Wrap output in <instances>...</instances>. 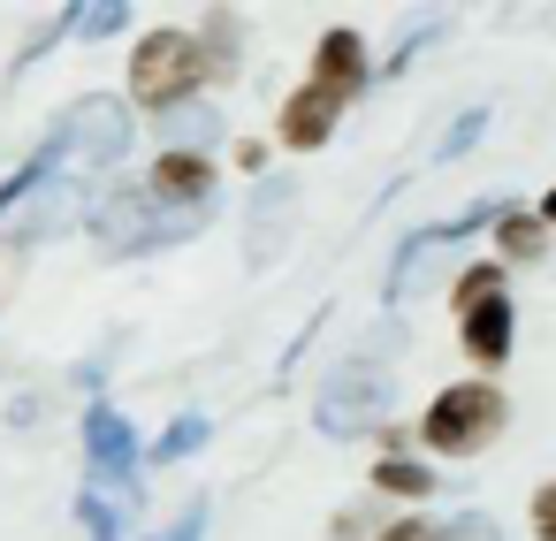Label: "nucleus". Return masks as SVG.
I'll return each instance as SVG.
<instances>
[{
  "label": "nucleus",
  "instance_id": "obj_6",
  "mask_svg": "<svg viewBox=\"0 0 556 541\" xmlns=\"http://www.w3.org/2000/svg\"><path fill=\"white\" fill-rule=\"evenodd\" d=\"M457 320H465V351L480 366L510 358V298H503V267H472L457 275Z\"/></svg>",
  "mask_w": 556,
  "mask_h": 541
},
{
  "label": "nucleus",
  "instance_id": "obj_23",
  "mask_svg": "<svg viewBox=\"0 0 556 541\" xmlns=\"http://www.w3.org/2000/svg\"><path fill=\"white\" fill-rule=\"evenodd\" d=\"M541 222H556V191H548V199H541Z\"/></svg>",
  "mask_w": 556,
  "mask_h": 541
},
{
  "label": "nucleus",
  "instance_id": "obj_4",
  "mask_svg": "<svg viewBox=\"0 0 556 541\" xmlns=\"http://www.w3.org/2000/svg\"><path fill=\"white\" fill-rule=\"evenodd\" d=\"M503 419H510V404L488 389V381H457V389H442L434 404H427V419H419V435L434 442V450H450V457H465V450H480V442H495L503 435Z\"/></svg>",
  "mask_w": 556,
  "mask_h": 541
},
{
  "label": "nucleus",
  "instance_id": "obj_9",
  "mask_svg": "<svg viewBox=\"0 0 556 541\" xmlns=\"http://www.w3.org/2000/svg\"><path fill=\"white\" fill-rule=\"evenodd\" d=\"M313 85H320L328 100H351V92L366 85V47H358V32H328V39H320Z\"/></svg>",
  "mask_w": 556,
  "mask_h": 541
},
{
  "label": "nucleus",
  "instance_id": "obj_3",
  "mask_svg": "<svg viewBox=\"0 0 556 541\" xmlns=\"http://www.w3.org/2000/svg\"><path fill=\"white\" fill-rule=\"evenodd\" d=\"M381 412H389V366H381V358H343V366L320 381V404H313L320 435H336V442L366 435Z\"/></svg>",
  "mask_w": 556,
  "mask_h": 541
},
{
  "label": "nucleus",
  "instance_id": "obj_5",
  "mask_svg": "<svg viewBox=\"0 0 556 541\" xmlns=\"http://www.w3.org/2000/svg\"><path fill=\"white\" fill-rule=\"evenodd\" d=\"M47 146L62 153V168H115V161L130 153V108L92 92V100H77V108L54 123Z\"/></svg>",
  "mask_w": 556,
  "mask_h": 541
},
{
  "label": "nucleus",
  "instance_id": "obj_11",
  "mask_svg": "<svg viewBox=\"0 0 556 541\" xmlns=\"http://www.w3.org/2000/svg\"><path fill=\"white\" fill-rule=\"evenodd\" d=\"M153 191L176 199V206H214V161L206 153H168L153 168Z\"/></svg>",
  "mask_w": 556,
  "mask_h": 541
},
{
  "label": "nucleus",
  "instance_id": "obj_19",
  "mask_svg": "<svg viewBox=\"0 0 556 541\" xmlns=\"http://www.w3.org/2000/svg\"><path fill=\"white\" fill-rule=\"evenodd\" d=\"M503 222H510V229H503V237H510V252H518V260H533V252H541V222H533V214H503Z\"/></svg>",
  "mask_w": 556,
  "mask_h": 541
},
{
  "label": "nucleus",
  "instance_id": "obj_15",
  "mask_svg": "<svg viewBox=\"0 0 556 541\" xmlns=\"http://www.w3.org/2000/svg\"><path fill=\"white\" fill-rule=\"evenodd\" d=\"M77 518H85V533H92V541H123V511H115L108 495H92V488H85V495H77Z\"/></svg>",
  "mask_w": 556,
  "mask_h": 541
},
{
  "label": "nucleus",
  "instance_id": "obj_1",
  "mask_svg": "<svg viewBox=\"0 0 556 541\" xmlns=\"http://www.w3.org/2000/svg\"><path fill=\"white\" fill-rule=\"evenodd\" d=\"M199 229H206V206H176V199H161L153 184L115 191V199L92 206V244H100L108 260L161 252V244H184V237H199Z\"/></svg>",
  "mask_w": 556,
  "mask_h": 541
},
{
  "label": "nucleus",
  "instance_id": "obj_10",
  "mask_svg": "<svg viewBox=\"0 0 556 541\" xmlns=\"http://www.w3.org/2000/svg\"><path fill=\"white\" fill-rule=\"evenodd\" d=\"M336 115H343V100H328L320 85H305V92H290V108H282V138H290L298 153H313V146L336 138Z\"/></svg>",
  "mask_w": 556,
  "mask_h": 541
},
{
  "label": "nucleus",
  "instance_id": "obj_12",
  "mask_svg": "<svg viewBox=\"0 0 556 541\" xmlns=\"http://www.w3.org/2000/svg\"><path fill=\"white\" fill-rule=\"evenodd\" d=\"M161 130L176 138L168 153H191V146L206 153V146L222 138V115H214V108H161Z\"/></svg>",
  "mask_w": 556,
  "mask_h": 541
},
{
  "label": "nucleus",
  "instance_id": "obj_7",
  "mask_svg": "<svg viewBox=\"0 0 556 541\" xmlns=\"http://www.w3.org/2000/svg\"><path fill=\"white\" fill-rule=\"evenodd\" d=\"M290 214H298V184L290 176H260L252 214H244V260L252 267H275L290 252Z\"/></svg>",
  "mask_w": 556,
  "mask_h": 541
},
{
  "label": "nucleus",
  "instance_id": "obj_18",
  "mask_svg": "<svg viewBox=\"0 0 556 541\" xmlns=\"http://www.w3.org/2000/svg\"><path fill=\"white\" fill-rule=\"evenodd\" d=\"M480 130H488V108H465V115H457V130L442 138V161H457V153H465V146H472Z\"/></svg>",
  "mask_w": 556,
  "mask_h": 541
},
{
  "label": "nucleus",
  "instance_id": "obj_2",
  "mask_svg": "<svg viewBox=\"0 0 556 541\" xmlns=\"http://www.w3.org/2000/svg\"><path fill=\"white\" fill-rule=\"evenodd\" d=\"M214 62H222V54H214V47H199L191 32H153V39H138L130 92H138V100H153V108H184Z\"/></svg>",
  "mask_w": 556,
  "mask_h": 541
},
{
  "label": "nucleus",
  "instance_id": "obj_21",
  "mask_svg": "<svg viewBox=\"0 0 556 541\" xmlns=\"http://www.w3.org/2000/svg\"><path fill=\"white\" fill-rule=\"evenodd\" d=\"M533 533H541V541H556V480L533 495Z\"/></svg>",
  "mask_w": 556,
  "mask_h": 541
},
{
  "label": "nucleus",
  "instance_id": "obj_13",
  "mask_svg": "<svg viewBox=\"0 0 556 541\" xmlns=\"http://www.w3.org/2000/svg\"><path fill=\"white\" fill-rule=\"evenodd\" d=\"M62 24H70L77 39H115V32L130 24V9H123V0H92V9H62Z\"/></svg>",
  "mask_w": 556,
  "mask_h": 541
},
{
  "label": "nucleus",
  "instance_id": "obj_16",
  "mask_svg": "<svg viewBox=\"0 0 556 541\" xmlns=\"http://www.w3.org/2000/svg\"><path fill=\"white\" fill-rule=\"evenodd\" d=\"M381 488H396V495H427V488H434V473H427V465H412V457H389V465H381Z\"/></svg>",
  "mask_w": 556,
  "mask_h": 541
},
{
  "label": "nucleus",
  "instance_id": "obj_17",
  "mask_svg": "<svg viewBox=\"0 0 556 541\" xmlns=\"http://www.w3.org/2000/svg\"><path fill=\"white\" fill-rule=\"evenodd\" d=\"M153 541H206V495H191V503L176 511V526H161Z\"/></svg>",
  "mask_w": 556,
  "mask_h": 541
},
{
  "label": "nucleus",
  "instance_id": "obj_22",
  "mask_svg": "<svg viewBox=\"0 0 556 541\" xmlns=\"http://www.w3.org/2000/svg\"><path fill=\"white\" fill-rule=\"evenodd\" d=\"M442 541H495V526H488V518H450Z\"/></svg>",
  "mask_w": 556,
  "mask_h": 541
},
{
  "label": "nucleus",
  "instance_id": "obj_8",
  "mask_svg": "<svg viewBox=\"0 0 556 541\" xmlns=\"http://www.w3.org/2000/svg\"><path fill=\"white\" fill-rule=\"evenodd\" d=\"M85 450H92V473L100 480H138V435L115 404H85Z\"/></svg>",
  "mask_w": 556,
  "mask_h": 541
},
{
  "label": "nucleus",
  "instance_id": "obj_14",
  "mask_svg": "<svg viewBox=\"0 0 556 541\" xmlns=\"http://www.w3.org/2000/svg\"><path fill=\"white\" fill-rule=\"evenodd\" d=\"M206 435H214V427H206V412H184V419H168V435L153 442V457H161V465H176V457H191Z\"/></svg>",
  "mask_w": 556,
  "mask_h": 541
},
{
  "label": "nucleus",
  "instance_id": "obj_20",
  "mask_svg": "<svg viewBox=\"0 0 556 541\" xmlns=\"http://www.w3.org/2000/svg\"><path fill=\"white\" fill-rule=\"evenodd\" d=\"M381 541H442V526H427V518H396V526H381Z\"/></svg>",
  "mask_w": 556,
  "mask_h": 541
}]
</instances>
